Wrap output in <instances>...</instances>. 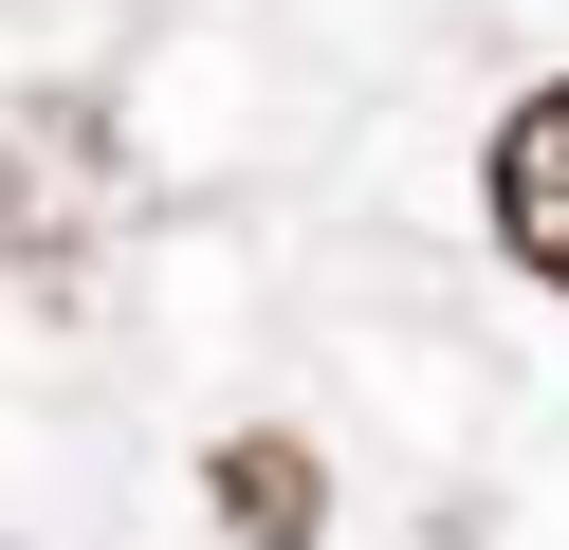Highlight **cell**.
I'll return each instance as SVG.
<instances>
[{
    "label": "cell",
    "instance_id": "cell-3",
    "mask_svg": "<svg viewBox=\"0 0 569 550\" xmlns=\"http://www.w3.org/2000/svg\"><path fill=\"white\" fill-rule=\"evenodd\" d=\"M312 513H331V477H312V440H221V532H258V550H295Z\"/></svg>",
    "mask_w": 569,
    "mask_h": 550
},
{
    "label": "cell",
    "instance_id": "cell-2",
    "mask_svg": "<svg viewBox=\"0 0 569 550\" xmlns=\"http://www.w3.org/2000/svg\"><path fill=\"white\" fill-rule=\"evenodd\" d=\"M496 239H515L532 276L569 293V73L515 110V129H496Z\"/></svg>",
    "mask_w": 569,
    "mask_h": 550
},
{
    "label": "cell",
    "instance_id": "cell-1",
    "mask_svg": "<svg viewBox=\"0 0 569 550\" xmlns=\"http://www.w3.org/2000/svg\"><path fill=\"white\" fill-rule=\"evenodd\" d=\"M111 220H129V183H111V110H92V92L0 110V257L74 276V239H111Z\"/></svg>",
    "mask_w": 569,
    "mask_h": 550
}]
</instances>
